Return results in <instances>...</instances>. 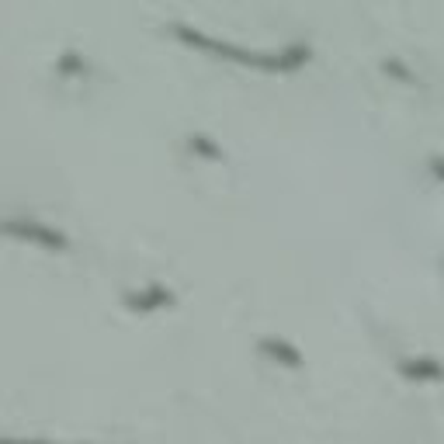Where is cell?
<instances>
[{"label": "cell", "instance_id": "6da1fadb", "mask_svg": "<svg viewBox=\"0 0 444 444\" xmlns=\"http://www.w3.org/2000/svg\"><path fill=\"white\" fill-rule=\"evenodd\" d=\"M406 375H417V378H423V375H430V378H441L444 372L434 365V368H427V365H406Z\"/></svg>", "mask_w": 444, "mask_h": 444}]
</instances>
